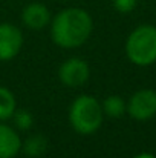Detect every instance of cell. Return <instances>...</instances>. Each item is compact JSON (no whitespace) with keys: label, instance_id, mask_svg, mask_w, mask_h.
Instances as JSON below:
<instances>
[{"label":"cell","instance_id":"obj_5","mask_svg":"<svg viewBox=\"0 0 156 158\" xmlns=\"http://www.w3.org/2000/svg\"><path fill=\"white\" fill-rule=\"evenodd\" d=\"M89 75H90L89 64L81 58H69L58 69V77L61 83L69 88L83 86L89 80Z\"/></svg>","mask_w":156,"mask_h":158},{"label":"cell","instance_id":"obj_6","mask_svg":"<svg viewBox=\"0 0 156 158\" xmlns=\"http://www.w3.org/2000/svg\"><path fill=\"white\" fill-rule=\"evenodd\" d=\"M23 46V35L22 31L9 23L0 25V60L8 61L12 60L20 52Z\"/></svg>","mask_w":156,"mask_h":158},{"label":"cell","instance_id":"obj_9","mask_svg":"<svg viewBox=\"0 0 156 158\" xmlns=\"http://www.w3.org/2000/svg\"><path fill=\"white\" fill-rule=\"evenodd\" d=\"M22 148H23V151H25V154L28 157L38 158L46 152V149H48V140L43 135H32V137H29L25 141V144H22Z\"/></svg>","mask_w":156,"mask_h":158},{"label":"cell","instance_id":"obj_10","mask_svg":"<svg viewBox=\"0 0 156 158\" xmlns=\"http://www.w3.org/2000/svg\"><path fill=\"white\" fill-rule=\"evenodd\" d=\"M15 110V98L14 94L0 86V121H6L12 117Z\"/></svg>","mask_w":156,"mask_h":158},{"label":"cell","instance_id":"obj_3","mask_svg":"<svg viewBox=\"0 0 156 158\" xmlns=\"http://www.w3.org/2000/svg\"><path fill=\"white\" fill-rule=\"evenodd\" d=\"M129 60L138 66H149L156 61V26L142 25L133 29L126 42Z\"/></svg>","mask_w":156,"mask_h":158},{"label":"cell","instance_id":"obj_12","mask_svg":"<svg viewBox=\"0 0 156 158\" xmlns=\"http://www.w3.org/2000/svg\"><path fill=\"white\" fill-rule=\"evenodd\" d=\"M12 118H14L15 126H17L20 131H28V129H31L32 124H34V118H32V115H31L28 110H25V109L14 110Z\"/></svg>","mask_w":156,"mask_h":158},{"label":"cell","instance_id":"obj_2","mask_svg":"<svg viewBox=\"0 0 156 158\" xmlns=\"http://www.w3.org/2000/svg\"><path fill=\"white\" fill-rule=\"evenodd\" d=\"M103 107L100 102L90 95L78 97L69 110V120L72 127L83 135L97 132L103 123Z\"/></svg>","mask_w":156,"mask_h":158},{"label":"cell","instance_id":"obj_7","mask_svg":"<svg viewBox=\"0 0 156 158\" xmlns=\"http://www.w3.org/2000/svg\"><path fill=\"white\" fill-rule=\"evenodd\" d=\"M22 22L29 29H43L51 22L49 9L38 2L29 3L22 12Z\"/></svg>","mask_w":156,"mask_h":158},{"label":"cell","instance_id":"obj_4","mask_svg":"<svg viewBox=\"0 0 156 158\" xmlns=\"http://www.w3.org/2000/svg\"><path fill=\"white\" fill-rule=\"evenodd\" d=\"M129 115L138 121H147L156 115V91L141 89L135 92L126 106Z\"/></svg>","mask_w":156,"mask_h":158},{"label":"cell","instance_id":"obj_14","mask_svg":"<svg viewBox=\"0 0 156 158\" xmlns=\"http://www.w3.org/2000/svg\"><path fill=\"white\" fill-rule=\"evenodd\" d=\"M135 158H156V157L155 155H152V154H149V152H142V154L136 155Z\"/></svg>","mask_w":156,"mask_h":158},{"label":"cell","instance_id":"obj_11","mask_svg":"<svg viewBox=\"0 0 156 158\" xmlns=\"http://www.w3.org/2000/svg\"><path fill=\"white\" fill-rule=\"evenodd\" d=\"M126 102L118 97V95H110L104 100V103L101 105L103 107V114H106L110 118H118L126 112Z\"/></svg>","mask_w":156,"mask_h":158},{"label":"cell","instance_id":"obj_1","mask_svg":"<svg viewBox=\"0 0 156 158\" xmlns=\"http://www.w3.org/2000/svg\"><path fill=\"white\" fill-rule=\"evenodd\" d=\"M94 28L92 17L81 8H67L52 20L51 35L55 45L70 49L84 45Z\"/></svg>","mask_w":156,"mask_h":158},{"label":"cell","instance_id":"obj_8","mask_svg":"<svg viewBox=\"0 0 156 158\" xmlns=\"http://www.w3.org/2000/svg\"><path fill=\"white\" fill-rule=\"evenodd\" d=\"M22 149L18 134L6 124L0 123V158H14Z\"/></svg>","mask_w":156,"mask_h":158},{"label":"cell","instance_id":"obj_13","mask_svg":"<svg viewBox=\"0 0 156 158\" xmlns=\"http://www.w3.org/2000/svg\"><path fill=\"white\" fill-rule=\"evenodd\" d=\"M138 0H113V6L118 12H130L135 9Z\"/></svg>","mask_w":156,"mask_h":158}]
</instances>
